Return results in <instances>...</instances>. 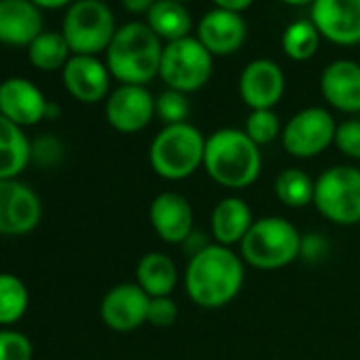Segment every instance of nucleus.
<instances>
[{"label":"nucleus","mask_w":360,"mask_h":360,"mask_svg":"<svg viewBox=\"0 0 360 360\" xmlns=\"http://www.w3.org/2000/svg\"><path fill=\"white\" fill-rule=\"evenodd\" d=\"M244 259L227 246L208 244L185 267V290L189 299L204 309H221L229 305L244 288Z\"/></svg>","instance_id":"obj_1"},{"label":"nucleus","mask_w":360,"mask_h":360,"mask_svg":"<svg viewBox=\"0 0 360 360\" xmlns=\"http://www.w3.org/2000/svg\"><path fill=\"white\" fill-rule=\"evenodd\" d=\"M204 169L225 189H248L259 180L263 169L261 146H257L244 129L221 127L206 138Z\"/></svg>","instance_id":"obj_2"},{"label":"nucleus","mask_w":360,"mask_h":360,"mask_svg":"<svg viewBox=\"0 0 360 360\" xmlns=\"http://www.w3.org/2000/svg\"><path fill=\"white\" fill-rule=\"evenodd\" d=\"M163 41L146 22H127L117 28L106 49V66L121 85H146L159 77Z\"/></svg>","instance_id":"obj_3"},{"label":"nucleus","mask_w":360,"mask_h":360,"mask_svg":"<svg viewBox=\"0 0 360 360\" xmlns=\"http://www.w3.org/2000/svg\"><path fill=\"white\" fill-rule=\"evenodd\" d=\"M204 153L206 138L195 125H163L148 146V163L159 178L178 183L204 167Z\"/></svg>","instance_id":"obj_4"},{"label":"nucleus","mask_w":360,"mask_h":360,"mask_svg":"<svg viewBox=\"0 0 360 360\" xmlns=\"http://www.w3.org/2000/svg\"><path fill=\"white\" fill-rule=\"evenodd\" d=\"M303 236L284 217H261L240 244L246 265L261 271L284 269L301 257Z\"/></svg>","instance_id":"obj_5"},{"label":"nucleus","mask_w":360,"mask_h":360,"mask_svg":"<svg viewBox=\"0 0 360 360\" xmlns=\"http://www.w3.org/2000/svg\"><path fill=\"white\" fill-rule=\"evenodd\" d=\"M320 217L339 227L360 223V167L330 165L316 178L314 202Z\"/></svg>","instance_id":"obj_6"},{"label":"nucleus","mask_w":360,"mask_h":360,"mask_svg":"<svg viewBox=\"0 0 360 360\" xmlns=\"http://www.w3.org/2000/svg\"><path fill=\"white\" fill-rule=\"evenodd\" d=\"M115 32V15L102 0H75L66 9L62 34L72 56L106 53Z\"/></svg>","instance_id":"obj_7"},{"label":"nucleus","mask_w":360,"mask_h":360,"mask_svg":"<svg viewBox=\"0 0 360 360\" xmlns=\"http://www.w3.org/2000/svg\"><path fill=\"white\" fill-rule=\"evenodd\" d=\"M214 70V56L195 39L187 37L174 43H163L159 79L167 89L195 94L208 85Z\"/></svg>","instance_id":"obj_8"},{"label":"nucleus","mask_w":360,"mask_h":360,"mask_svg":"<svg viewBox=\"0 0 360 360\" xmlns=\"http://www.w3.org/2000/svg\"><path fill=\"white\" fill-rule=\"evenodd\" d=\"M337 121L322 106L297 110L282 127V146L295 159H314L335 142Z\"/></svg>","instance_id":"obj_9"},{"label":"nucleus","mask_w":360,"mask_h":360,"mask_svg":"<svg viewBox=\"0 0 360 360\" xmlns=\"http://www.w3.org/2000/svg\"><path fill=\"white\" fill-rule=\"evenodd\" d=\"M309 20L324 41L339 47L360 45V0H314Z\"/></svg>","instance_id":"obj_10"},{"label":"nucleus","mask_w":360,"mask_h":360,"mask_svg":"<svg viewBox=\"0 0 360 360\" xmlns=\"http://www.w3.org/2000/svg\"><path fill=\"white\" fill-rule=\"evenodd\" d=\"M104 115L119 134H138L155 119V98L146 85H119L108 94Z\"/></svg>","instance_id":"obj_11"},{"label":"nucleus","mask_w":360,"mask_h":360,"mask_svg":"<svg viewBox=\"0 0 360 360\" xmlns=\"http://www.w3.org/2000/svg\"><path fill=\"white\" fill-rule=\"evenodd\" d=\"M41 200L28 185L20 183L18 178L0 180V233H30L41 223Z\"/></svg>","instance_id":"obj_12"},{"label":"nucleus","mask_w":360,"mask_h":360,"mask_svg":"<svg viewBox=\"0 0 360 360\" xmlns=\"http://www.w3.org/2000/svg\"><path fill=\"white\" fill-rule=\"evenodd\" d=\"M238 91L250 110L274 108L286 91L284 70L274 60L267 58L252 60L244 66L240 75Z\"/></svg>","instance_id":"obj_13"},{"label":"nucleus","mask_w":360,"mask_h":360,"mask_svg":"<svg viewBox=\"0 0 360 360\" xmlns=\"http://www.w3.org/2000/svg\"><path fill=\"white\" fill-rule=\"evenodd\" d=\"M148 305L150 297L136 282H123L104 295L100 316L110 330L131 333L148 322Z\"/></svg>","instance_id":"obj_14"},{"label":"nucleus","mask_w":360,"mask_h":360,"mask_svg":"<svg viewBox=\"0 0 360 360\" xmlns=\"http://www.w3.org/2000/svg\"><path fill=\"white\" fill-rule=\"evenodd\" d=\"M148 223L165 244L183 246L193 233L195 214L191 202L178 191L159 193L148 208Z\"/></svg>","instance_id":"obj_15"},{"label":"nucleus","mask_w":360,"mask_h":360,"mask_svg":"<svg viewBox=\"0 0 360 360\" xmlns=\"http://www.w3.org/2000/svg\"><path fill=\"white\" fill-rule=\"evenodd\" d=\"M110 79L106 62H100L98 56H72L62 70L66 91L83 104H96L108 98Z\"/></svg>","instance_id":"obj_16"},{"label":"nucleus","mask_w":360,"mask_h":360,"mask_svg":"<svg viewBox=\"0 0 360 360\" xmlns=\"http://www.w3.org/2000/svg\"><path fill=\"white\" fill-rule=\"evenodd\" d=\"M49 102L43 91L22 77H11L0 83V115L20 127L37 125L47 119Z\"/></svg>","instance_id":"obj_17"},{"label":"nucleus","mask_w":360,"mask_h":360,"mask_svg":"<svg viewBox=\"0 0 360 360\" xmlns=\"http://www.w3.org/2000/svg\"><path fill=\"white\" fill-rule=\"evenodd\" d=\"M248 37V26L242 13L210 9L198 22L195 39L212 53V56H231L242 49Z\"/></svg>","instance_id":"obj_18"},{"label":"nucleus","mask_w":360,"mask_h":360,"mask_svg":"<svg viewBox=\"0 0 360 360\" xmlns=\"http://www.w3.org/2000/svg\"><path fill=\"white\" fill-rule=\"evenodd\" d=\"M320 91L326 104L339 112H360V64L335 60L320 75Z\"/></svg>","instance_id":"obj_19"},{"label":"nucleus","mask_w":360,"mask_h":360,"mask_svg":"<svg viewBox=\"0 0 360 360\" xmlns=\"http://www.w3.org/2000/svg\"><path fill=\"white\" fill-rule=\"evenodd\" d=\"M45 30L43 11L32 0H0V43L28 47Z\"/></svg>","instance_id":"obj_20"},{"label":"nucleus","mask_w":360,"mask_h":360,"mask_svg":"<svg viewBox=\"0 0 360 360\" xmlns=\"http://www.w3.org/2000/svg\"><path fill=\"white\" fill-rule=\"evenodd\" d=\"M252 223H255V217H252L248 202L238 195H227L212 210L210 233H212L214 244L233 248L244 242Z\"/></svg>","instance_id":"obj_21"},{"label":"nucleus","mask_w":360,"mask_h":360,"mask_svg":"<svg viewBox=\"0 0 360 360\" xmlns=\"http://www.w3.org/2000/svg\"><path fill=\"white\" fill-rule=\"evenodd\" d=\"M136 284L150 297H172L178 284V267L165 252H146L136 265Z\"/></svg>","instance_id":"obj_22"},{"label":"nucleus","mask_w":360,"mask_h":360,"mask_svg":"<svg viewBox=\"0 0 360 360\" xmlns=\"http://www.w3.org/2000/svg\"><path fill=\"white\" fill-rule=\"evenodd\" d=\"M32 159V144L24 127L0 115V180L18 178Z\"/></svg>","instance_id":"obj_23"},{"label":"nucleus","mask_w":360,"mask_h":360,"mask_svg":"<svg viewBox=\"0 0 360 360\" xmlns=\"http://www.w3.org/2000/svg\"><path fill=\"white\" fill-rule=\"evenodd\" d=\"M146 24L163 43L187 39L191 37L193 28V20L187 7L183 3H174V0H157L146 15Z\"/></svg>","instance_id":"obj_24"},{"label":"nucleus","mask_w":360,"mask_h":360,"mask_svg":"<svg viewBox=\"0 0 360 360\" xmlns=\"http://www.w3.org/2000/svg\"><path fill=\"white\" fill-rule=\"evenodd\" d=\"M28 58H30L34 68L45 70V72H53V70H64V66L72 58V51H70L62 32L43 30L28 45Z\"/></svg>","instance_id":"obj_25"},{"label":"nucleus","mask_w":360,"mask_h":360,"mask_svg":"<svg viewBox=\"0 0 360 360\" xmlns=\"http://www.w3.org/2000/svg\"><path fill=\"white\" fill-rule=\"evenodd\" d=\"M316 180L301 167H286L276 176V198L288 208H303L314 202Z\"/></svg>","instance_id":"obj_26"},{"label":"nucleus","mask_w":360,"mask_h":360,"mask_svg":"<svg viewBox=\"0 0 360 360\" xmlns=\"http://www.w3.org/2000/svg\"><path fill=\"white\" fill-rule=\"evenodd\" d=\"M320 32L311 20H295L282 32V51L292 62H307L316 56L320 47Z\"/></svg>","instance_id":"obj_27"},{"label":"nucleus","mask_w":360,"mask_h":360,"mask_svg":"<svg viewBox=\"0 0 360 360\" xmlns=\"http://www.w3.org/2000/svg\"><path fill=\"white\" fill-rule=\"evenodd\" d=\"M30 303L26 284L13 274H0V324L9 326L24 318Z\"/></svg>","instance_id":"obj_28"},{"label":"nucleus","mask_w":360,"mask_h":360,"mask_svg":"<svg viewBox=\"0 0 360 360\" xmlns=\"http://www.w3.org/2000/svg\"><path fill=\"white\" fill-rule=\"evenodd\" d=\"M191 102L189 96L176 89H165L155 98V117L161 119L163 125L189 123Z\"/></svg>","instance_id":"obj_29"},{"label":"nucleus","mask_w":360,"mask_h":360,"mask_svg":"<svg viewBox=\"0 0 360 360\" xmlns=\"http://www.w3.org/2000/svg\"><path fill=\"white\" fill-rule=\"evenodd\" d=\"M282 127L284 125L280 123V117L274 112V108L250 110V115L246 117V123H244L246 136L257 146H265V144H271L274 140H278L282 136Z\"/></svg>","instance_id":"obj_30"},{"label":"nucleus","mask_w":360,"mask_h":360,"mask_svg":"<svg viewBox=\"0 0 360 360\" xmlns=\"http://www.w3.org/2000/svg\"><path fill=\"white\" fill-rule=\"evenodd\" d=\"M0 360H32L30 339L13 328L0 330Z\"/></svg>","instance_id":"obj_31"},{"label":"nucleus","mask_w":360,"mask_h":360,"mask_svg":"<svg viewBox=\"0 0 360 360\" xmlns=\"http://www.w3.org/2000/svg\"><path fill=\"white\" fill-rule=\"evenodd\" d=\"M333 144L347 159L360 161V119H347L343 123H337Z\"/></svg>","instance_id":"obj_32"},{"label":"nucleus","mask_w":360,"mask_h":360,"mask_svg":"<svg viewBox=\"0 0 360 360\" xmlns=\"http://www.w3.org/2000/svg\"><path fill=\"white\" fill-rule=\"evenodd\" d=\"M178 320V305L172 297H155L148 305V324L157 328H167Z\"/></svg>","instance_id":"obj_33"},{"label":"nucleus","mask_w":360,"mask_h":360,"mask_svg":"<svg viewBox=\"0 0 360 360\" xmlns=\"http://www.w3.org/2000/svg\"><path fill=\"white\" fill-rule=\"evenodd\" d=\"M155 3L157 0H121V7L131 15H144L146 18Z\"/></svg>","instance_id":"obj_34"},{"label":"nucleus","mask_w":360,"mask_h":360,"mask_svg":"<svg viewBox=\"0 0 360 360\" xmlns=\"http://www.w3.org/2000/svg\"><path fill=\"white\" fill-rule=\"evenodd\" d=\"M217 9H225V11H233V13H242L246 9L252 7L255 0H212Z\"/></svg>","instance_id":"obj_35"},{"label":"nucleus","mask_w":360,"mask_h":360,"mask_svg":"<svg viewBox=\"0 0 360 360\" xmlns=\"http://www.w3.org/2000/svg\"><path fill=\"white\" fill-rule=\"evenodd\" d=\"M32 3L43 11V9H62V7H70L75 0H32Z\"/></svg>","instance_id":"obj_36"},{"label":"nucleus","mask_w":360,"mask_h":360,"mask_svg":"<svg viewBox=\"0 0 360 360\" xmlns=\"http://www.w3.org/2000/svg\"><path fill=\"white\" fill-rule=\"evenodd\" d=\"M282 3H286V5H290V7H305V5L311 7L314 0H282Z\"/></svg>","instance_id":"obj_37"},{"label":"nucleus","mask_w":360,"mask_h":360,"mask_svg":"<svg viewBox=\"0 0 360 360\" xmlns=\"http://www.w3.org/2000/svg\"><path fill=\"white\" fill-rule=\"evenodd\" d=\"M174 3H183L185 5V3H189V0H174Z\"/></svg>","instance_id":"obj_38"}]
</instances>
